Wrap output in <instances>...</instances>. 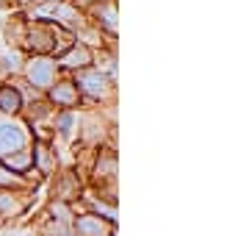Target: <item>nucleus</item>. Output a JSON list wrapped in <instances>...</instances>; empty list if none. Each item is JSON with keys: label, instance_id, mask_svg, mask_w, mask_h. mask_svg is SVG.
Returning a JSON list of instances; mask_svg holds the SVG:
<instances>
[{"label": "nucleus", "instance_id": "1", "mask_svg": "<svg viewBox=\"0 0 249 236\" xmlns=\"http://www.w3.org/2000/svg\"><path fill=\"white\" fill-rule=\"evenodd\" d=\"M80 236H108L111 234V225H106L100 217H80L75 222Z\"/></svg>", "mask_w": 249, "mask_h": 236}, {"label": "nucleus", "instance_id": "2", "mask_svg": "<svg viewBox=\"0 0 249 236\" xmlns=\"http://www.w3.org/2000/svg\"><path fill=\"white\" fill-rule=\"evenodd\" d=\"M25 142L22 131L19 128H11V125H0V153H6L11 147H19Z\"/></svg>", "mask_w": 249, "mask_h": 236}, {"label": "nucleus", "instance_id": "3", "mask_svg": "<svg viewBox=\"0 0 249 236\" xmlns=\"http://www.w3.org/2000/svg\"><path fill=\"white\" fill-rule=\"evenodd\" d=\"M50 75H53V67L47 61H36L31 64V81L39 83V86H47L50 83Z\"/></svg>", "mask_w": 249, "mask_h": 236}, {"label": "nucleus", "instance_id": "4", "mask_svg": "<svg viewBox=\"0 0 249 236\" xmlns=\"http://www.w3.org/2000/svg\"><path fill=\"white\" fill-rule=\"evenodd\" d=\"M0 109H3V111H17L19 109V95H17V92L9 89V86L0 92Z\"/></svg>", "mask_w": 249, "mask_h": 236}, {"label": "nucleus", "instance_id": "5", "mask_svg": "<svg viewBox=\"0 0 249 236\" xmlns=\"http://www.w3.org/2000/svg\"><path fill=\"white\" fill-rule=\"evenodd\" d=\"M80 83H86V92H91V95H103L106 92V81L100 75H80Z\"/></svg>", "mask_w": 249, "mask_h": 236}, {"label": "nucleus", "instance_id": "6", "mask_svg": "<svg viewBox=\"0 0 249 236\" xmlns=\"http://www.w3.org/2000/svg\"><path fill=\"white\" fill-rule=\"evenodd\" d=\"M53 98L58 100V103H64V106H72V103H75V92L70 89V83H61V89L53 92Z\"/></svg>", "mask_w": 249, "mask_h": 236}, {"label": "nucleus", "instance_id": "7", "mask_svg": "<svg viewBox=\"0 0 249 236\" xmlns=\"http://www.w3.org/2000/svg\"><path fill=\"white\" fill-rule=\"evenodd\" d=\"M9 167H14V170H25L28 164H31V156L28 153H19V156H14V158H9Z\"/></svg>", "mask_w": 249, "mask_h": 236}, {"label": "nucleus", "instance_id": "8", "mask_svg": "<svg viewBox=\"0 0 249 236\" xmlns=\"http://www.w3.org/2000/svg\"><path fill=\"white\" fill-rule=\"evenodd\" d=\"M86 59H89V53H86V50H78V53H72L70 59H67V67H80Z\"/></svg>", "mask_w": 249, "mask_h": 236}, {"label": "nucleus", "instance_id": "9", "mask_svg": "<svg viewBox=\"0 0 249 236\" xmlns=\"http://www.w3.org/2000/svg\"><path fill=\"white\" fill-rule=\"evenodd\" d=\"M0 183H3V186H14V183H17V178H9V173H3V170H0Z\"/></svg>", "mask_w": 249, "mask_h": 236}]
</instances>
